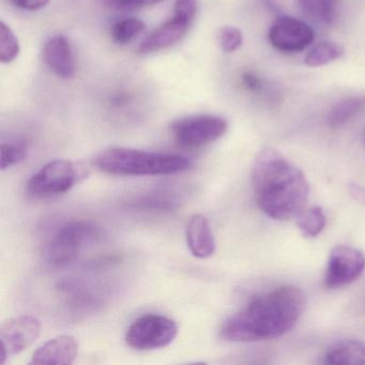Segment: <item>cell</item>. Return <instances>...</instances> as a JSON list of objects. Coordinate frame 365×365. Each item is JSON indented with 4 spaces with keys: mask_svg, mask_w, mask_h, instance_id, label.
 Segmentation results:
<instances>
[{
    "mask_svg": "<svg viewBox=\"0 0 365 365\" xmlns=\"http://www.w3.org/2000/svg\"><path fill=\"white\" fill-rule=\"evenodd\" d=\"M305 307L302 290L284 286L253 299L230 316L222 326L221 337L227 341H262L282 336L294 328Z\"/></svg>",
    "mask_w": 365,
    "mask_h": 365,
    "instance_id": "obj_1",
    "label": "cell"
},
{
    "mask_svg": "<svg viewBox=\"0 0 365 365\" xmlns=\"http://www.w3.org/2000/svg\"><path fill=\"white\" fill-rule=\"evenodd\" d=\"M260 210L277 221L297 217L305 209L309 185L300 168L273 149L260 151L252 173Z\"/></svg>",
    "mask_w": 365,
    "mask_h": 365,
    "instance_id": "obj_2",
    "label": "cell"
},
{
    "mask_svg": "<svg viewBox=\"0 0 365 365\" xmlns=\"http://www.w3.org/2000/svg\"><path fill=\"white\" fill-rule=\"evenodd\" d=\"M96 165L101 172L117 176H166L187 172L192 162L182 155L114 147L102 151Z\"/></svg>",
    "mask_w": 365,
    "mask_h": 365,
    "instance_id": "obj_3",
    "label": "cell"
},
{
    "mask_svg": "<svg viewBox=\"0 0 365 365\" xmlns=\"http://www.w3.org/2000/svg\"><path fill=\"white\" fill-rule=\"evenodd\" d=\"M102 236L99 226L91 221L76 220L61 225L46 243L44 255L46 262L55 268L73 264L81 252L97 242Z\"/></svg>",
    "mask_w": 365,
    "mask_h": 365,
    "instance_id": "obj_4",
    "label": "cell"
},
{
    "mask_svg": "<svg viewBox=\"0 0 365 365\" xmlns=\"http://www.w3.org/2000/svg\"><path fill=\"white\" fill-rule=\"evenodd\" d=\"M84 177L78 164L69 160H55L33 175L27 193L37 200H48L69 192Z\"/></svg>",
    "mask_w": 365,
    "mask_h": 365,
    "instance_id": "obj_5",
    "label": "cell"
},
{
    "mask_svg": "<svg viewBox=\"0 0 365 365\" xmlns=\"http://www.w3.org/2000/svg\"><path fill=\"white\" fill-rule=\"evenodd\" d=\"M178 335L175 320L165 316H142L136 319L125 333V341L132 349L138 351L160 349L172 344Z\"/></svg>",
    "mask_w": 365,
    "mask_h": 365,
    "instance_id": "obj_6",
    "label": "cell"
},
{
    "mask_svg": "<svg viewBox=\"0 0 365 365\" xmlns=\"http://www.w3.org/2000/svg\"><path fill=\"white\" fill-rule=\"evenodd\" d=\"M228 123L217 115H194L177 119L170 132L177 144L185 148H200L225 135Z\"/></svg>",
    "mask_w": 365,
    "mask_h": 365,
    "instance_id": "obj_7",
    "label": "cell"
},
{
    "mask_svg": "<svg viewBox=\"0 0 365 365\" xmlns=\"http://www.w3.org/2000/svg\"><path fill=\"white\" fill-rule=\"evenodd\" d=\"M41 322L31 315L10 318L0 327V364L8 356L19 354L31 347L41 334Z\"/></svg>",
    "mask_w": 365,
    "mask_h": 365,
    "instance_id": "obj_8",
    "label": "cell"
},
{
    "mask_svg": "<svg viewBox=\"0 0 365 365\" xmlns=\"http://www.w3.org/2000/svg\"><path fill=\"white\" fill-rule=\"evenodd\" d=\"M269 43L279 52L300 53L315 41V31L307 23L292 16H279L271 25Z\"/></svg>",
    "mask_w": 365,
    "mask_h": 365,
    "instance_id": "obj_9",
    "label": "cell"
},
{
    "mask_svg": "<svg viewBox=\"0 0 365 365\" xmlns=\"http://www.w3.org/2000/svg\"><path fill=\"white\" fill-rule=\"evenodd\" d=\"M365 269V255L347 245L334 247L329 256L324 285L330 289L343 287L356 281Z\"/></svg>",
    "mask_w": 365,
    "mask_h": 365,
    "instance_id": "obj_10",
    "label": "cell"
},
{
    "mask_svg": "<svg viewBox=\"0 0 365 365\" xmlns=\"http://www.w3.org/2000/svg\"><path fill=\"white\" fill-rule=\"evenodd\" d=\"M192 24V21L173 14L170 20L164 22L161 26L158 27L148 35V37L143 40L138 46V52L140 54H150L170 48L185 37Z\"/></svg>",
    "mask_w": 365,
    "mask_h": 365,
    "instance_id": "obj_11",
    "label": "cell"
},
{
    "mask_svg": "<svg viewBox=\"0 0 365 365\" xmlns=\"http://www.w3.org/2000/svg\"><path fill=\"white\" fill-rule=\"evenodd\" d=\"M43 61L51 71L63 80L76 76V58L71 43L65 36H54L44 44Z\"/></svg>",
    "mask_w": 365,
    "mask_h": 365,
    "instance_id": "obj_12",
    "label": "cell"
},
{
    "mask_svg": "<svg viewBox=\"0 0 365 365\" xmlns=\"http://www.w3.org/2000/svg\"><path fill=\"white\" fill-rule=\"evenodd\" d=\"M78 343L71 335H59L40 346L31 358V364H72L78 358Z\"/></svg>",
    "mask_w": 365,
    "mask_h": 365,
    "instance_id": "obj_13",
    "label": "cell"
},
{
    "mask_svg": "<svg viewBox=\"0 0 365 365\" xmlns=\"http://www.w3.org/2000/svg\"><path fill=\"white\" fill-rule=\"evenodd\" d=\"M187 243L192 255L208 258L215 252V240L208 220L202 215H194L187 226Z\"/></svg>",
    "mask_w": 365,
    "mask_h": 365,
    "instance_id": "obj_14",
    "label": "cell"
},
{
    "mask_svg": "<svg viewBox=\"0 0 365 365\" xmlns=\"http://www.w3.org/2000/svg\"><path fill=\"white\" fill-rule=\"evenodd\" d=\"M324 362L333 365H365V341L345 339L333 344L327 350Z\"/></svg>",
    "mask_w": 365,
    "mask_h": 365,
    "instance_id": "obj_15",
    "label": "cell"
},
{
    "mask_svg": "<svg viewBox=\"0 0 365 365\" xmlns=\"http://www.w3.org/2000/svg\"><path fill=\"white\" fill-rule=\"evenodd\" d=\"M365 110V97H349L337 102L328 114L329 127L337 129Z\"/></svg>",
    "mask_w": 365,
    "mask_h": 365,
    "instance_id": "obj_16",
    "label": "cell"
},
{
    "mask_svg": "<svg viewBox=\"0 0 365 365\" xmlns=\"http://www.w3.org/2000/svg\"><path fill=\"white\" fill-rule=\"evenodd\" d=\"M301 11L316 22L332 25L336 19V0H297Z\"/></svg>",
    "mask_w": 365,
    "mask_h": 365,
    "instance_id": "obj_17",
    "label": "cell"
},
{
    "mask_svg": "<svg viewBox=\"0 0 365 365\" xmlns=\"http://www.w3.org/2000/svg\"><path fill=\"white\" fill-rule=\"evenodd\" d=\"M343 46L336 42L322 41L313 46L304 58V63L309 68H319L329 65L343 57Z\"/></svg>",
    "mask_w": 365,
    "mask_h": 365,
    "instance_id": "obj_18",
    "label": "cell"
},
{
    "mask_svg": "<svg viewBox=\"0 0 365 365\" xmlns=\"http://www.w3.org/2000/svg\"><path fill=\"white\" fill-rule=\"evenodd\" d=\"M327 224V217L320 207H312L304 209L297 217V226L303 236L314 238L324 230Z\"/></svg>",
    "mask_w": 365,
    "mask_h": 365,
    "instance_id": "obj_19",
    "label": "cell"
},
{
    "mask_svg": "<svg viewBox=\"0 0 365 365\" xmlns=\"http://www.w3.org/2000/svg\"><path fill=\"white\" fill-rule=\"evenodd\" d=\"M178 204L179 198L176 194L161 190L143 196L140 200L134 202L133 206L142 210L170 211L176 208Z\"/></svg>",
    "mask_w": 365,
    "mask_h": 365,
    "instance_id": "obj_20",
    "label": "cell"
},
{
    "mask_svg": "<svg viewBox=\"0 0 365 365\" xmlns=\"http://www.w3.org/2000/svg\"><path fill=\"white\" fill-rule=\"evenodd\" d=\"M145 24L140 19L128 18L118 21L113 25L110 36L118 44L130 43L144 31Z\"/></svg>",
    "mask_w": 365,
    "mask_h": 365,
    "instance_id": "obj_21",
    "label": "cell"
},
{
    "mask_svg": "<svg viewBox=\"0 0 365 365\" xmlns=\"http://www.w3.org/2000/svg\"><path fill=\"white\" fill-rule=\"evenodd\" d=\"M20 43L11 29L4 21L0 22V61L10 63L20 54Z\"/></svg>",
    "mask_w": 365,
    "mask_h": 365,
    "instance_id": "obj_22",
    "label": "cell"
},
{
    "mask_svg": "<svg viewBox=\"0 0 365 365\" xmlns=\"http://www.w3.org/2000/svg\"><path fill=\"white\" fill-rule=\"evenodd\" d=\"M0 168L6 170L26 160L29 155V146L25 142L3 143L0 147Z\"/></svg>",
    "mask_w": 365,
    "mask_h": 365,
    "instance_id": "obj_23",
    "label": "cell"
},
{
    "mask_svg": "<svg viewBox=\"0 0 365 365\" xmlns=\"http://www.w3.org/2000/svg\"><path fill=\"white\" fill-rule=\"evenodd\" d=\"M219 44L224 53H234L243 43V35L240 29L235 26H224L220 29Z\"/></svg>",
    "mask_w": 365,
    "mask_h": 365,
    "instance_id": "obj_24",
    "label": "cell"
},
{
    "mask_svg": "<svg viewBox=\"0 0 365 365\" xmlns=\"http://www.w3.org/2000/svg\"><path fill=\"white\" fill-rule=\"evenodd\" d=\"M197 14V0H175L174 14L194 22Z\"/></svg>",
    "mask_w": 365,
    "mask_h": 365,
    "instance_id": "obj_25",
    "label": "cell"
},
{
    "mask_svg": "<svg viewBox=\"0 0 365 365\" xmlns=\"http://www.w3.org/2000/svg\"><path fill=\"white\" fill-rule=\"evenodd\" d=\"M165 0H108V3L113 7L121 9H134V8L150 7L163 3Z\"/></svg>",
    "mask_w": 365,
    "mask_h": 365,
    "instance_id": "obj_26",
    "label": "cell"
},
{
    "mask_svg": "<svg viewBox=\"0 0 365 365\" xmlns=\"http://www.w3.org/2000/svg\"><path fill=\"white\" fill-rule=\"evenodd\" d=\"M19 9L26 11H38L48 5L50 0H9Z\"/></svg>",
    "mask_w": 365,
    "mask_h": 365,
    "instance_id": "obj_27",
    "label": "cell"
},
{
    "mask_svg": "<svg viewBox=\"0 0 365 365\" xmlns=\"http://www.w3.org/2000/svg\"><path fill=\"white\" fill-rule=\"evenodd\" d=\"M242 82L245 88L252 93H259L262 88V83L260 78L252 72H245L242 76Z\"/></svg>",
    "mask_w": 365,
    "mask_h": 365,
    "instance_id": "obj_28",
    "label": "cell"
},
{
    "mask_svg": "<svg viewBox=\"0 0 365 365\" xmlns=\"http://www.w3.org/2000/svg\"><path fill=\"white\" fill-rule=\"evenodd\" d=\"M350 194L354 196V200L365 204V191L362 187H359V185H351L350 187Z\"/></svg>",
    "mask_w": 365,
    "mask_h": 365,
    "instance_id": "obj_29",
    "label": "cell"
},
{
    "mask_svg": "<svg viewBox=\"0 0 365 365\" xmlns=\"http://www.w3.org/2000/svg\"><path fill=\"white\" fill-rule=\"evenodd\" d=\"M363 143H364L365 145V125L364 128H363Z\"/></svg>",
    "mask_w": 365,
    "mask_h": 365,
    "instance_id": "obj_30",
    "label": "cell"
}]
</instances>
